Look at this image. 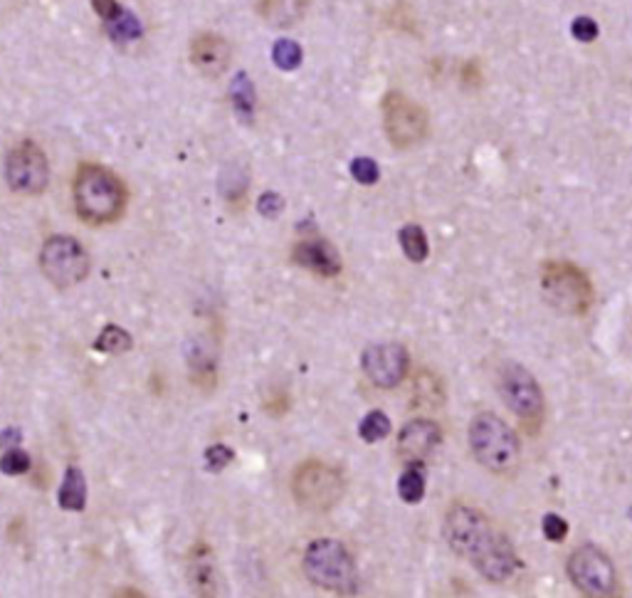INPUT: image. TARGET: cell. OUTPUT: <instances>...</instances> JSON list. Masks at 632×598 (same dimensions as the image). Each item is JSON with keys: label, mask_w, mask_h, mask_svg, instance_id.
Segmentation results:
<instances>
[{"label": "cell", "mask_w": 632, "mask_h": 598, "mask_svg": "<svg viewBox=\"0 0 632 598\" xmlns=\"http://www.w3.org/2000/svg\"><path fill=\"white\" fill-rule=\"evenodd\" d=\"M131 346H134L131 334L117 325L104 326L100 336H97V342H94V349L101 354H124V351H129Z\"/></svg>", "instance_id": "7402d4cb"}, {"label": "cell", "mask_w": 632, "mask_h": 598, "mask_svg": "<svg viewBox=\"0 0 632 598\" xmlns=\"http://www.w3.org/2000/svg\"><path fill=\"white\" fill-rule=\"evenodd\" d=\"M107 30L117 42H129L141 38V22L136 21V15L129 11H121V15L114 22L107 25Z\"/></svg>", "instance_id": "484cf974"}, {"label": "cell", "mask_w": 632, "mask_h": 598, "mask_svg": "<svg viewBox=\"0 0 632 598\" xmlns=\"http://www.w3.org/2000/svg\"><path fill=\"white\" fill-rule=\"evenodd\" d=\"M398 240H401V247L405 257L411 263H425L428 255H430V243H428V235L422 230L420 225H403L401 233H398Z\"/></svg>", "instance_id": "44dd1931"}, {"label": "cell", "mask_w": 632, "mask_h": 598, "mask_svg": "<svg viewBox=\"0 0 632 598\" xmlns=\"http://www.w3.org/2000/svg\"><path fill=\"white\" fill-rule=\"evenodd\" d=\"M442 534L447 547L470 561L489 584H504L519 571V557L509 537L494 527L477 505L452 502L442 522Z\"/></svg>", "instance_id": "6da1fadb"}, {"label": "cell", "mask_w": 632, "mask_h": 598, "mask_svg": "<svg viewBox=\"0 0 632 598\" xmlns=\"http://www.w3.org/2000/svg\"><path fill=\"white\" fill-rule=\"evenodd\" d=\"M32 467V460L30 455L25 453V450H8L5 455L0 457V470L5 472V475H25V472H30Z\"/></svg>", "instance_id": "83f0119b"}, {"label": "cell", "mask_w": 632, "mask_h": 598, "mask_svg": "<svg viewBox=\"0 0 632 598\" xmlns=\"http://www.w3.org/2000/svg\"><path fill=\"white\" fill-rule=\"evenodd\" d=\"M346 477L336 465L324 460H304L291 475V495L309 512H329L342 502Z\"/></svg>", "instance_id": "8992f818"}, {"label": "cell", "mask_w": 632, "mask_h": 598, "mask_svg": "<svg viewBox=\"0 0 632 598\" xmlns=\"http://www.w3.org/2000/svg\"><path fill=\"white\" fill-rule=\"evenodd\" d=\"M499 394H502L504 403L522 420L529 433L541 430L543 416H546V398H543L541 386L529 368H524L516 361H506L499 368Z\"/></svg>", "instance_id": "ba28073f"}, {"label": "cell", "mask_w": 632, "mask_h": 598, "mask_svg": "<svg viewBox=\"0 0 632 598\" xmlns=\"http://www.w3.org/2000/svg\"><path fill=\"white\" fill-rule=\"evenodd\" d=\"M90 253L77 238L70 235H52L40 250V270L48 282L57 290H70L74 284L87 280L90 274Z\"/></svg>", "instance_id": "30bf717a"}, {"label": "cell", "mask_w": 632, "mask_h": 598, "mask_svg": "<svg viewBox=\"0 0 632 598\" xmlns=\"http://www.w3.org/2000/svg\"><path fill=\"white\" fill-rule=\"evenodd\" d=\"M541 292L553 309L568 316H583L595 299L588 273L568 260H551L543 264Z\"/></svg>", "instance_id": "5b68a950"}, {"label": "cell", "mask_w": 632, "mask_h": 598, "mask_svg": "<svg viewBox=\"0 0 632 598\" xmlns=\"http://www.w3.org/2000/svg\"><path fill=\"white\" fill-rule=\"evenodd\" d=\"M383 132L388 136L393 149H415L430 134V117L422 104L412 102L403 91H388L383 97Z\"/></svg>", "instance_id": "9c48e42d"}, {"label": "cell", "mask_w": 632, "mask_h": 598, "mask_svg": "<svg viewBox=\"0 0 632 598\" xmlns=\"http://www.w3.org/2000/svg\"><path fill=\"white\" fill-rule=\"evenodd\" d=\"M57 499H60L62 509H70V512L84 509V505H87V482H84V472L80 467H67Z\"/></svg>", "instance_id": "ac0fdd59"}, {"label": "cell", "mask_w": 632, "mask_h": 598, "mask_svg": "<svg viewBox=\"0 0 632 598\" xmlns=\"http://www.w3.org/2000/svg\"><path fill=\"white\" fill-rule=\"evenodd\" d=\"M571 32H573V38H576V40L593 42L595 38H598V25H595L591 18L581 15V18H576V21L571 22Z\"/></svg>", "instance_id": "1f68e13d"}, {"label": "cell", "mask_w": 632, "mask_h": 598, "mask_svg": "<svg viewBox=\"0 0 632 598\" xmlns=\"http://www.w3.org/2000/svg\"><path fill=\"white\" fill-rule=\"evenodd\" d=\"M114 598H149L146 594H141L139 588H119Z\"/></svg>", "instance_id": "836d02e7"}, {"label": "cell", "mask_w": 632, "mask_h": 598, "mask_svg": "<svg viewBox=\"0 0 632 598\" xmlns=\"http://www.w3.org/2000/svg\"><path fill=\"white\" fill-rule=\"evenodd\" d=\"M541 527H543V537L549 539V542H553V544H561V542H566V537H568V522H566L561 515L549 512V515L543 517Z\"/></svg>", "instance_id": "f1b7e54d"}, {"label": "cell", "mask_w": 632, "mask_h": 598, "mask_svg": "<svg viewBox=\"0 0 632 598\" xmlns=\"http://www.w3.org/2000/svg\"><path fill=\"white\" fill-rule=\"evenodd\" d=\"M474 460L492 475H512L522 460V446L509 423L489 411H482L470 420L467 430Z\"/></svg>", "instance_id": "277c9868"}, {"label": "cell", "mask_w": 632, "mask_h": 598, "mask_svg": "<svg viewBox=\"0 0 632 598\" xmlns=\"http://www.w3.org/2000/svg\"><path fill=\"white\" fill-rule=\"evenodd\" d=\"M391 418L385 416L383 411H368V413L363 416L361 423H359V436H361L363 443H368V446L391 436Z\"/></svg>", "instance_id": "603a6c76"}, {"label": "cell", "mask_w": 632, "mask_h": 598, "mask_svg": "<svg viewBox=\"0 0 632 598\" xmlns=\"http://www.w3.org/2000/svg\"><path fill=\"white\" fill-rule=\"evenodd\" d=\"M412 395L415 401H420V406H440L442 398V384L430 374V371H422L418 378H415V388H412Z\"/></svg>", "instance_id": "cb8c5ba5"}, {"label": "cell", "mask_w": 632, "mask_h": 598, "mask_svg": "<svg viewBox=\"0 0 632 598\" xmlns=\"http://www.w3.org/2000/svg\"><path fill=\"white\" fill-rule=\"evenodd\" d=\"M129 191L119 176L100 163H84L72 181V204L87 225L101 228L119 221L126 211Z\"/></svg>", "instance_id": "7a4b0ae2"}, {"label": "cell", "mask_w": 632, "mask_h": 598, "mask_svg": "<svg viewBox=\"0 0 632 598\" xmlns=\"http://www.w3.org/2000/svg\"><path fill=\"white\" fill-rule=\"evenodd\" d=\"M291 260L309 270V273L319 274V277H336L342 273V255L333 247L329 240L324 238H307L299 240L291 250Z\"/></svg>", "instance_id": "2e32d148"}, {"label": "cell", "mask_w": 632, "mask_h": 598, "mask_svg": "<svg viewBox=\"0 0 632 598\" xmlns=\"http://www.w3.org/2000/svg\"><path fill=\"white\" fill-rule=\"evenodd\" d=\"M428 487L425 477V465H405V470L398 477V495L405 505H420Z\"/></svg>", "instance_id": "d6986e66"}, {"label": "cell", "mask_w": 632, "mask_h": 598, "mask_svg": "<svg viewBox=\"0 0 632 598\" xmlns=\"http://www.w3.org/2000/svg\"><path fill=\"white\" fill-rule=\"evenodd\" d=\"M257 211H260L264 218H277V215L284 211V201H281V195H277L274 191L262 193L260 201H257Z\"/></svg>", "instance_id": "4dcf8cb0"}, {"label": "cell", "mask_w": 632, "mask_h": 598, "mask_svg": "<svg viewBox=\"0 0 632 598\" xmlns=\"http://www.w3.org/2000/svg\"><path fill=\"white\" fill-rule=\"evenodd\" d=\"M568 578L583 598H622L615 561L598 544H583L566 564Z\"/></svg>", "instance_id": "52a82bcc"}, {"label": "cell", "mask_w": 632, "mask_h": 598, "mask_svg": "<svg viewBox=\"0 0 632 598\" xmlns=\"http://www.w3.org/2000/svg\"><path fill=\"white\" fill-rule=\"evenodd\" d=\"M442 440L440 426L430 418H415L405 423L398 433L395 453L403 460V465H425V460L437 450Z\"/></svg>", "instance_id": "4fadbf2b"}, {"label": "cell", "mask_w": 632, "mask_h": 598, "mask_svg": "<svg viewBox=\"0 0 632 598\" xmlns=\"http://www.w3.org/2000/svg\"><path fill=\"white\" fill-rule=\"evenodd\" d=\"M91 5H94L97 15H100L101 21L107 22V25L117 21V18L121 15V11H124V8L119 5V0H91Z\"/></svg>", "instance_id": "d6a6232c"}, {"label": "cell", "mask_w": 632, "mask_h": 598, "mask_svg": "<svg viewBox=\"0 0 632 598\" xmlns=\"http://www.w3.org/2000/svg\"><path fill=\"white\" fill-rule=\"evenodd\" d=\"M188 368L195 386H208L211 388L218 378V356L208 342L198 339L195 344L188 346Z\"/></svg>", "instance_id": "e0dca14e"}, {"label": "cell", "mask_w": 632, "mask_h": 598, "mask_svg": "<svg viewBox=\"0 0 632 598\" xmlns=\"http://www.w3.org/2000/svg\"><path fill=\"white\" fill-rule=\"evenodd\" d=\"M230 100L235 114L242 117L245 122H250L252 114H255V107H257V94H255V87H252L250 77L245 72H238V77L232 80Z\"/></svg>", "instance_id": "ffe728a7"}, {"label": "cell", "mask_w": 632, "mask_h": 598, "mask_svg": "<svg viewBox=\"0 0 632 598\" xmlns=\"http://www.w3.org/2000/svg\"><path fill=\"white\" fill-rule=\"evenodd\" d=\"M203 460H205V467H208L211 472H222L225 467L232 465L235 450H232L230 446H225V443H215V446H211L203 453Z\"/></svg>", "instance_id": "4316f807"}, {"label": "cell", "mask_w": 632, "mask_h": 598, "mask_svg": "<svg viewBox=\"0 0 632 598\" xmlns=\"http://www.w3.org/2000/svg\"><path fill=\"white\" fill-rule=\"evenodd\" d=\"M351 176L359 183H363V186H373V183L378 181L381 173H378V163L373 161V159L361 156V159L351 161Z\"/></svg>", "instance_id": "f546056e"}, {"label": "cell", "mask_w": 632, "mask_h": 598, "mask_svg": "<svg viewBox=\"0 0 632 598\" xmlns=\"http://www.w3.org/2000/svg\"><path fill=\"white\" fill-rule=\"evenodd\" d=\"M5 181L15 193L40 195L50 183V161L35 142H21L5 159Z\"/></svg>", "instance_id": "8fae6325"}, {"label": "cell", "mask_w": 632, "mask_h": 598, "mask_svg": "<svg viewBox=\"0 0 632 598\" xmlns=\"http://www.w3.org/2000/svg\"><path fill=\"white\" fill-rule=\"evenodd\" d=\"M272 60L284 72L297 70L301 65V48L294 40H277L272 48Z\"/></svg>", "instance_id": "d4e9b609"}, {"label": "cell", "mask_w": 632, "mask_h": 598, "mask_svg": "<svg viewBox=\"0 0 632 598\" xmlns=\"http://www.w3.org/2000/svg\"><path fill=\"white\" fill-rule=\"evenodd\" d=\"M361 368L373 386L388 391L405 381V376L411 371V354L405 346L395 342L371 344L363 351Z\"/></svg>", "instance_id": "7c38bea8"}, {"label": "cell", "mask_w": 632, "mask_h": 598, "mask_svg": "<svg viewBox=\"0 0 632 598\" xmlns=\"http://www.w3.org/2000/svg\"><path fill=\"white\" fill-rule=\"evenodd\" d=\"M301 568L314 586L336 596H353L359 591V567L349 547L339 539H314L304 557Z\"/></svg>", "instance_id": "3957f363"}, {"label": "cell", "mask_w": 632, "mask_h": 598, "mask_svg": "<svg viewBox=\"0 0 632 598\" xmlns=\"http://www.w3.org/2000/svg\"><path fill=\"white\" fill-rule=\"evenodd\" d=\"M186 578L198 598H215L221 591L218 557L208 542H195L186 557Z\"/></svg>", "instance_id": "5bb4252c"}, {"label": "cell", "mask_w": 632, "mask_h": 598, "mask_svg": "<svg viewBox=\"0 0 632 598\" xmlns=\"http://www.w3.org/2000/svg\"><path fill=\"white\" fill-rule=\"evenodd\" d=\"M232 48L218 32H201L191 42L193 67L203 72L205 77H221L230 67Z\"/></svg>", "instance_id": "9a60e30c"}]
</instances>
